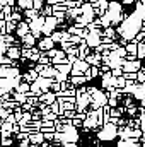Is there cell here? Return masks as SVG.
<instances>
[{
	"label": "cell",
	"instance_id": "1",
	"mask_svg": "<svg viewBox=\"0 0 145 147\" xmlns=\"http://www.w3.org/2000/svg\"><path fill=\"white\" fill-rule=\"evenodd\" d=\"M142 60H135V62H125L123 60V65H121V70L123 74H132V72H138L142 69Z\"/></svg>",
	"mask_w": 145,
	"mask_h": 147
},
{
	"label": "cell",
	"instance_id": "2",
	"mask_svg": "<svg viewBox=\"0 0 145 147\" xmlns=\"http://www.w3.org/2000/svg\"><path fill=\"white\" fill-rule=\"evenodd\" d=\"M137 60H145V45L144 43H137Z\"/></svg>",
	"mask_w": 145,
	"mask_h": 147
},
{
	"label": "cell",
	"instance_id": "3",
	"mask_svg": "<svg viewBox=\"0 0 145 147\" xmlns=\"http://www.w3.org/2000/svg\"><path fill=\"white\" fill-rule=\"evenodd\" d=\"M125 113H126L128 116H132V118H135V116L138 115V106H135V105H132V106H128V108H125Z\"/></svg>",
	"mask_w": 145,
	"mask_h": 147
},
{
	"label": "cell",
	"instance_id": "4",
	"mask_svg": "<svg viewBox=\"0 0 145 147\" xmlns=\"http://www.w3.org/2000/svg\"><path fill=\"white\" fill-rule=\"evenodd\" d=\"M72 84L73 86H80V84H84V82H87V79L84 77V75H72Z\"/></svg>",
	"mask_w": 145,
	"mask_h": 147
},
{
	"label": "cell",
	"instance_id": "5",
	"mask_svg": "<svg viewBox=\"0 0 145 147\" xmlns=\"http://www.w3.org/2000/svg\"><path fill=\"white\" fill-rule=\"evenodd\" d=\"M125 50H126V53L137 55V43H133V41H128V43H126V46H125Z\"/></svg>",
	"mask_w": 145,
	"mask_h": 147
},
{
	"label": "cell",
	"instance_id": "6",
	"mask_svg": "<svg viewBox=\"0 0 145 147\" xmlns=\"http://www.w3.org/2000/svg\"><path fill=\"white\" fill-rule=\"evenodd\" d=\"M39 46H41L43 50H51V46H53V41H51V38H46V39H43V41L39 43Z\"/></svg>",
	"mask_w": 145,
	"mask_h": 147
},
{
	"label": "cell",
	"instance_id": "7",
	"mask_svg": "<svg viewBox=\"0 0 145 147\" xmlns=\"http://www.w3.org/2000/svg\"><path fill=\"white\" fill-rule=\"evenodd\" d=\"M89 75H91V79H96V77H99L101 72H99V67L97 65H92V67H89Z\"/></svg>",
	"mask_w": 145,
	"mask_h": 147
},
{
	"label": "cell",
	"instance_id": "8",
	"mask_svg": "<svg viewBox=\"0 0 145 147\" xmlns=\"http://www.w3.org/2000/svg\"><path fill=\"white\" fill-rule=\"evenodd\" d=\"M125 86H126V79H125L123 75H121V77H118V79H116V84H114V87L123 91V87H125Z\"/></svg>",
	"mask_w": 145,
	"mask_h": 147
},
{
	"label": "cell",
	"instance_id": "9",
	"mask_svg": "<svg viewBox=\"0 0 145 147\" xmlns=\"http://www.w3.org/2000/svg\"><path fill=\"white\" fill-rule=\"evenodd\" d=\"M108 5H109V0H97V9L99 10H103V12H106L108 10Z\"/></svg>",
	"mask_w": 145,
	"mask_h": 147
},
{
	"label": "cell",
	"instance_id": "10",
	"mask_svg": "<svg viewBox=\"0 0 145 147\" xmlns=\"http://www.w3.org/2000/svg\"><path fill=\"white\" fill-rule=\"evenodd\" d=\"M144 38H145V34L142 33V31H138V33H135V36H133V43H142L144 41Z\"/></svg>",
	"mask_w": 145,
	"mask_h": 147
},
{
	"label": "cell",
	"instance_id": "11",
	"mask_svg": "<svg viewBox=\"0 0 145 147\" xmlns=\"http://www.w3.org/2000/svg\"><path fill=\"white\" fill-rule=\"evenodd\" d=\"M114 55H116L118 58H125V55H126V50H125L123 46H119L118 50H114Z\"/></svg>",
	"mask_w": 145,
	"mask_h": 147
},
{
	"label": "cell",
	"instance_id": "12",
	"mask_svg": "<svg viewBox=\"0 0 145 147\" xmlns=\"http://www.w3.org/2000/svg\"><path fill=\"white\" fill-rule=\"evenodd\" d=\"M111 75H113V77H116V79H118V77H121V75H123V70H121V67L111 69Z\"/></svg>",
	"mask_w": 145,
	"mask_h": 147
},
{
	"label": "cell",
	"instance_id": "13",
	"mask_svg": "<svg viewBox=\"0 0 145 147\" xmlns=\"http://www.w3.org/2000/svg\"><path fill=\"white\" fill-rule=\"evenodd\" d=\"M97 67H99V72H101V75H103V74H109V72H111V67H109V65L101 63V65H97Z\"/></svg>",
	"mask_w": 145,
	"mask_h": 147
},
{
	"label": "cell",
	"instance_id": "14",
	"mask_svg": "<svg viewBox=\"0 0 145 147\" xmlns=\"http://www.w3.org/2000/svg\"><path fill=\"white\" fill-rule=\"evenodd\" d=\"M123 77H125L126 80H133V82H137V72H132V74H123Z\"/></svg>",
	"mask_w": 145,
	"mask_h": 147
},
{
	"label": "cell",
	"instance_id": "15",
	"mask_svg": "<svg viewBox=\"0 0 145 147\" xmlns=\"http://www.w3.org/2000/svg\"><path fill=\"white\" fill-rule=\"evenodd\" d=\"M123 60H125V62H135V60H137V55H132V53H126Z\"/></svg>",
	"mask_w": 145,
	"mask_h": 147
},
{
	"label": "cell",
	"instance_id": "16",
	"mask_svg": "<svg viewBox=\"0 0 145 147\" xmlns=\"http://www.w3.org/2000/svg\"><path fill=\"white\" fill-rule=\"evenodd\" d=\"M135 2H137V0H119L121 5H133Z\"/></svg>",
	"mask_w": 145,
	"mask_h": 147
},
{
	"label": "cell",
	"instance_id": "17",
	"mask_svg": "<svg viewBox=\"0 0 145 147\" xmlns=\"http://www.w3.org/2000/svg\"><path fill=\"white\" fill-rule=\"evenodd\" d=\"M138 128H140V130L145 134V118H142V120H140V127H138Z\"/></svg>",
	"mask_w": 145,
	"mask_h": 147
},
{
	"label": "cell",
	"instance_id": "18",
	"mask_svg": "<svg viewBox=\"0 0 145 147\" xmlns=\"http://www.w3.org/2000/svg\"><path fill=\"white\" fill-rule=\"evenodd\" d=\"M140 108H145V98L140 99Z\"/></svg>",
	"mask_w": 145,
	"mask_h": 147
},
{
	"label": "cell",
	"instance_id": "19",
	"mask_svg": "<svg viewBox=\"0 0 145 147\" xmlns=\"http://www.w3.org/2000/svg\"><path fill=\"white\" fill-rule=\"evenodd\" d=\"M140 142H142V144H145V134H142V137H140Z\"/></svg>",
	"mask_w": 145,
	"mask_h": 147
}]
</instances>
